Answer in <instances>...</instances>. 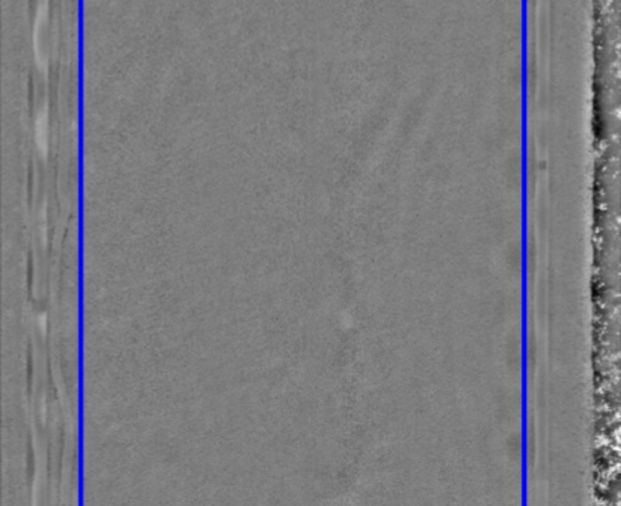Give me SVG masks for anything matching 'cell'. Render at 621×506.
I'll list each match as a JSON object with an SVG mask.
<instances>
[{"label":"cell","instance_id":"obj_1","mask_svg":"<svg viewBox=\"0 0 621 506\" xmlns=\"http://www.w3.org/2000/svg\"><path fill=\"white\" fill-rule=\"evenodd\" d=\"M46 110H43L42 114H39L37 117V141L45 147L46 144Z\"/></svg>","mask_w":621,"mask_h":506}]
</instances>
